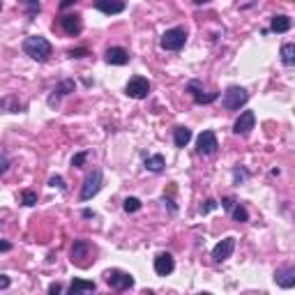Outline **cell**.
I'll list each match as a JSON object with an SVG mask.
<instances>
[{
    "label": "cell",
    "instance_id": "1",
    "mask_svg": "<svg viewBox=\"0 0 295 295\" xmlns=\"http://www.w3.org/2000/svg\"><path fill=\"white\" fill-rule=\"evenodd\" d=\"M51 51H53V46H51V41L46 39V37L32 35V37L23 39V53L30 55L37 62H46V60L51 58Z\"/></svg>",
    "mask_w": 295,
    "mask_h": 295
},
{
    "label": "cell",
    "instance_id": "2",
    "mask_svg": "<svg viewBox=\"0 0 295 295\" xmlns=\"http://www.w3.org/2000/svg\"><path fill=\"white\" fill-rule=\"evenodd\" d=\"M249 99V92L244 90V88L240 86H230L226 88L224 97H221V106H224L226 111H240V106H244Z\"/></svg>",
    "mask_w": 295,
    "mask_h": 295
},
{
    "label": "cell",
    "instance_id": "3",
    "mask_svg": "<svg viewBox=\"0 0 295 295\" xmlns=\"http://www.w3.org/2000/svg\"><path fill=\"white\" fill-rule=\"evenodd\" d=\"M184 41H187V30L184 28H171V30H166L161 35L159 46L164 51H180L184 46Z\"/></svg>",
    "mask_w": 295,
    "mask_h": 295
},
{
    "label": "cell",
    "instance_id": "4",
    "mask_svg": "<svg viewBox=\"0 0 295 295\" xmlns=\"http://www.w3.org/2000/svg\"><path fill=\"white\" fill-rule=\"evenodd\" d=\"M101 184H104V175H101L99 168H95L92 173L86 175V180H83V187H81V201H90L92 196H97L101 189Z\"/></svg>",
    "mask_w": 295,
    "mask_h": 295
},
{
    "label": "cell",
    "instance_id": "5",
    "mask_svg": "<svg viewBox=\"0 0 295 295\" xmlns=\"http://www.w3.org/2000/svg\"><path fill=\"white\" fill-rule=\"evenodd\" d=\"M104 281L111 286L113 290H127L134 286V277L129 272L122 270H106L104 272Z\"/></svg>",
    "mask_w": 295,
    "mask_h": 295
},
{
    "label": "cell",
    "instance_id": "6",
    "mask_svg": "<svg viewBox=\"0 0 295 295\" xmlns=\"http://www.w3.org/2000/svg\"><path fill=\"white\" fill-rule=\"evenodd\" d=\"M124 92H127V97H132V99H145L148 92H150V81H148L145 76H132L129 83L124 86Z\"/></svg>",
    "mask_w": 295,
    "mask_h": 295
},
{
    "label": "cell",
    "instance_id": "7",
    "mask_svg": "<svg viewBox=\"0 0 295 295\" xmlns=\"http://www.w3.org/2000/svg\"><path fill=\"white\" fill-rule=\"evenodd\" d=\"M187 92L192 95V99L196 101V104H212L215 99H219L217 92H205V90H203V86L198 81H189L187 83Z\"/></svg>",
    "mask_w": 295,
    "mask_h": 295
},
{
    "label": "cell",
    "instance_id": "8",
    "mask_svg": "<svg viewBox=\"0 0 295 295\" xmlns=\"http://www.w3.org/2000/svg\"><path fill=\"white\" fill-rule=\"evenodd\" d=\"M217 148H219V143H217V134L212 132V129H207V132H203L201 136H198V141H196L198 155H215Z\"/></svg>",
    "mask_w": 295,
    "mask_h": 295
},
{
    "label": "cell",
    "instance_id": "9",
    "mask_svg": "<svg viewBox=\"0 0 295 295\" xmlns=\"http://www.w3.org/2000/svg\"><path fill=\"white\" fill-rule=\"evenodd\" d=\"M254 124H256V113H254V111H242L240 118L235 120V124H233V132L238 134V136H247L254 129Z\"/></svg>",
    "mask_w": 295,
    "mask_h": 295
},
{
    "label": "cell",
    "instance_id": "10",
    "mask_svg": "<svg viewBox=\"0 0 295 295\" xmlns=\"http://www.w3.org/2000/svg\"><path fill=\"white\" fill-rule=\"evenodd\" d=\"M233 251H235V238H224L221 242L215 244V249H212V258H215V263H224L226 258H230Z\"/></svg>",
    "mask_w": 295,
    "mask_h": 295
},
{
    "label": "cell",
    "instance_id": "11",
    "mask_svg": "<svg viewBox=\"0 0 295 295\" xmlns=\"http://www.w3.org/2000/svg\"><path fill=\"white\" fill-rule=\"evenodd\" d=\"M60 26H62V30L67 32L69 37L81 35V30H83V23H81L78 14H65V16L60 18Z\"/></svg>",
    "mask_w": 295,
    "mask_h": 295
},
{
    "label": "cell",
    "instance_id": "12",
    "mask_svg": "<svg viewBox=\"0 0 295 295\" xmlns=\"http://www.w3.org/2000/svg\"><path fill=\"white\" fill-rule=\"evenodd\" d=\"M173 270H175L173 256H171V254H166V251L157 254V258H155V272H157V275H159V277H168Z\"/></svg>",
    "mask_w": 295,
    "mask_h": 295
},
{
    "label": "cell",
    "instance_id": "13",
    "mask_svg": "<svg viewBox=\"0 0 295 295\" xmlns=\"http://www.w3.org/2000/svg\"><path fill=\"white\" fill-rule=\"evenodd\" d=\"M275 281L281 286V288H293L295 286V267L293 265L279 267V270L275 272Z\"/></svg>",
    "mask_w": 295,
    "mask_h": 295
},
{
    "label": "cell",
    "instance_id": "14",
    "mask_svg": "<svg viewBox=\"0 0 295 295\" xmlns=\"http://www.w3.org/2000/svg\"><path fill=\"white\" fill-rule=\"evenodd\" d=\"M106 62L122 67V65L129 62V51H124L122 46H111V49L106 51Z\"/></svg>",
    "mask_w": 295,
    "mask_h": 295
},
{
    "label": "cell",
    "instance_id": "15",
    "mask_svg": "<svg viewBox=\"0 0 295 295\" xmlns=\"http://www.w3.org/2000/svg\"><path fill=\"white\" fill-rule=\"evenodd\" d=\"M95 9L101 14H120L124 12V0H95Z\"/></svg>",
    "mask_w": 295,
    "mask_h": 295
},
{
    "label": "cell",
    "instance_id": "16",
    "mask_svg": "<svg viewBox=\"0 0 295 295\" xmlns=\"http://www.w3.org/2000/svg\"><path fill=\"white\" fill-rule=\"evenodd\" d=\"M0 111H3V113H21L23 104L18 101V97H14V95L0 97Z\"/></svg>",
    "mask_w": 295,
    "mask_h": 295
},
{
    "label": "cell",
    "instance_id": "17",
    "mask_svg": "<svg viewBox=\"0 0 295 295\" xmlns=\"http://www.w3.org/2000/svg\"><path fill=\"white\" fill-rule=\"evenodd\" d=\"M69 92H74V81H69V78H65V81H60V86L53 90V95L49 97V106H58V99L62 95H69Z\"/></svg>",
    "mask_w": 295,
    "mask_h": 295
},
{
    "label": "cell",
    "instance_id": "18",
    "mask_svg": "<svg viewBox=\"0 0 295 295\" xmlns=\"http://www.w3.org/2000/svg\"><path fill=\"white\" fill-rule=\"evenodd\" d=\"M97 288L95 281H88V279H74L72 286H69V293L72 295H81V293H92Z\"/></svg>",
    "mask_w": 295,
    "mask_h": 295
},
{
    "label": "cell",
    "instance_id": "19",
    "mask_svg": "<svg viewBox=\"0 0 295 295\" xmlns=\"http://www.w3.org/2000/svg\"><path fill=\"white\" fill-rule=\"evenodd\" d=\"M290 26H293V21H290L286 14H277L270 21V30H275V32H288Z\"/></svg>",
    "mask_w": 295,
    "mask_h": 295
},
{
    "label": "cell",
    "instance_id": "20",
    "mask_svg": "<svg viewBox=\"0 0 295 295\" xmlns=\"http://www.w3.org/2000/svg\"><path fill=\"white\" fill-rule=\"evenodd\" d=\"M88 254H90V244H88L86 240H76L72 247V261H76L83 265V258H86Z\"/></svg>",
    "mask_w": 295,
    "mask_h": 295
},
{
    "label": "cell",
    "instance_id": "21",
    "mask_svg": "<svg viewBox=\"0 0 295 295\" xmlns=\"http://www.w3.org/2000/svg\"><path fill=\"white\" fill-rule=\"evenodd\" d=\"M189 141H192V129L178 127V129L173 132V143H175V148H184Z\"/></svg>",
    "mask_w": 295,
    "mask_h": 295
},
{
    "label": "cell",
    "instance_id": "22",
    "mask_svg": "<svg viewBox=\"0 0 295 295\" xmlns=\"http://www.w3.org/2000/svg\"><path fill=\"white\" fill-rule=\"evenodd\" d=\"M164 166H166V161L161 155H150L145 159V168L150 171V173H159V171H164Z\"/></svg>",
    "mask_w": 295,
    "mask_h": 295
},
{
    "label": "cell",
    "instance_id": "23",
    "mask_svg": "<svg viewBox=\"0 0 295 295\" xmlns=\"http://www.w3.org/2000/svg\"><path fill=\"white\" fill-rule=\"evenodd\" d=\"M281 60H284L286 67H290V65L295 62V44H284L281 46Z\"/></svg>",
    "mask_w": 295,
    "mask_h": 295
},
{
    "label": "cell",
    "instance_id": "24",
    "mask_svg": "<svg viewBox=\"0 0 295 295\" xmlns=\"http://www.w3.org/2000/svg\"><path fill=\"white\" fill-rule=\"evenodd\" d=\"M230 215H233V219H235V221H240V224L249 219V212H247V207H244V205H240V203H238V205H233V207H230Z\"/></svg>",
    "mask_w": 295,
    "mask_h": 295
},
{
    "label": "cell",
    "instance_id": "25",
    "mask_svg": "<svg viewBox=\"0 0 295 295\" xmlns=\"http://www.w3.org/2000/svg\"><path fill=\"white\" fill-rule=\"evenodd\" d=\"M21 203H23V205H28V207L37 205V194L32 192V189H23V192H21Z\"/></svg>",
    "mask_w": 295,
    "mask_h": 295
},
{
    "label": "cell",
    "instance_id": "26",
    "mask_svg": "<svg viewBox=\"0 0 295 295\" xmlns=\"http://www.w3.org/2000/svg\"><path fill=\"white\" fill-rule=\"evenodd\" d=\"M122 207H124V212H138L141 210V201H138L136 196H127L122 203Z\"/></svg>",
    "mask_w": 295,
    "mask_h": 295
},
{
    "label": "cell",
    "instance_id": "27",
    "mask_svg": "<svg viewBox=\"0 0 295 295\" xmlns=\"http://www.w3.org/2000/svg\"><path fill=\"white\" fill-rule=\"evenodd\" d=\"M247 178H249V171H244L242 166H235L233 168V182L242 184V182H247Z\"/></svg>",
    "mask_w": 295,
    "mask_h": 295
},
{
    "label": "cell",
    "instance_id": "28",
    "mask_svg": "<svg viewBox=\"0 0 295 295\" xmlns=\"http://www.w3.org/2000/svg\"><path fill=\"white\" fill-rule=\"evenodd\" d=\"M21 5H26V7H28V14H30V16L39 12V0H21Z\"/></svg>",
    "mask_w": 295,
    "mask_h": 295
},
{
    "label": "cell",
    "instance_id": "29",
    "mask_svg": "<svg viewBox=\"0 0 295 295\" xmlns=\"http://www.w3.org/2000/svg\"><path fill=\"white\" fill-rule=\"evenodd\" d=\"M86 159H88V152H78V155L72 157V166L74 168H81V166L86 164Z\"/></svg>",
    "mask_w": 295,
    "mask_h": 295
},
{
    "label": "cell",
    "instance_id": "30",
    "mask_svg": "<svg viewBox=\"0 0 295 295\" xmlns=\"http://www.w3.org/2000/svg\"><path fill=\"white\" fill-rule=\"evenodd\" d=\"M49 184H51V187H55V189H60V192H65V189H67V184H65V180L60 178V175H53V178L49 180Z\"/></svg>",
    "mask_w": 295,
    "mask_h": 295
},
{
    "label": "cell",
    "instance_id": "31",
    "mask_svg": "<svg viewBox=\"0 0 295 295\" xmlns=\"http://www.w3.org/2000/svg\"><path fill=\"white\" fill-rule=\"evenodd\" d=\"M217 207V201H212V198H207L205 203L201 205V215H207V212H212Z\"/></svg>",
    "mask_w": 295,
    "mask_h": 295
},
{
    "label": "cell",
    "instance_id": "32",
    "mask_svg": "<svg viewBox=\"0 0 295 295\" xmlns=\"http://www.w3.org/2000/svg\"><path fill=\"white\" fill-rule=\"evenodd\" d=\"M86 55H90L88 49H72L69 51V58H86Z\"/></svg>",
    "mask_w": 295,
    "mask_h": 295
},
{
    "label": "cell",
    "instance_id": "33",
    "mask_svg": "<svg viewBox=\"0 0 295 295\" xmlns=\"http://www.w3.org/2000/svg\"><path fill=\"white\" fill-rule=\"evenodd\" d=\"M235 205V201L230 196H226V198H221V207H224V210H230V207Z\"/></svg>",
    "mask_w": 295,
    "mask_h": 295
},
{
    "label": "cell",
    "instance_id": "34",
    "mask_svg": "<svg viewBox=\"0 0 295 295\" xmlns=\"http://www.w3.org/2000/svg\"><path fill=\"white\" fill-rule=\"evenodd\" d=\"M9 284H12V281H9V277L7 275H0V290L9 288Z\"/></svg>",
    "mask_w": 295,
    "mask_h": 295
},
{
    "label": "cell",
    "instance_id": "35",
    "mask_svg": "<svg viewBox=\"0 0 295 295\" xmlns=\"http://www.w3.org/2000/svg\"><path fill=\"white\" fill-rule=\"evenodd\" d=\"M7 168H9V159L7 157H0V173H5Z\"/></svg>",
    "mask_w": 295,
    "mask_h": 295
},
{
    "label": "cell",
    "instance_id": "36",
    "mask_svg": "<svg viewBox=\"0 0 295 295\" xmlns=\"http://www.w3.org/2000/svg\"><path fill=\"white\" fill-rule=\"evenodd\" d=\"M60 290H62V286H60V284H51V286H49V293H51V295L60 293Z\"/></svg>",
    "mask_w": 295,
    "mask_h": 295
},
{
    "label": "cell",
    "instance_id": "37",
    "mask_svg": "<svg viewBox=\"0 0 295 295\" xmlns=\"http://www.w3.org/2000/svg\"><path fill=\"white\" fill-rule=\"evenodd\" d=\"M12 249V242H7V240H0V251H9Z\"/></svg>",
    "mask_w": 295,
    "mask_h": 295
},
{
    "label": "cell",
    "instance_id": "38",
    "mask_svg": "<svg viewBox=\"0 0 295 295\" xmlns=\"http://www.w3.org/2000/svg\"><path fill=\"white\" fill-rule=\"evenodd\" d=\"M74 3H78V0H60V9H67V7H72Z\"/></svg>",
    "mask_w": 295,
    "mask_h": 295
},
{
    "label": "cell",
    "instance_id": "39",
    "mask_svg": "<svg viewBox=\"0 0 295 295\" xmlns=\"http://www.w3.org/2000/svg\"><path fill=\"white\" fill-rule=\"evenodd\" d=\"M83 217H86V219H95V212H92V210H83Z\"/></svg>",
    "mask_w": 295,
    "mask_h": 295
},
{
    "label": "cell",
    "instance_id": "40",
    "mask_svg": "<svg viewBox=\"0 0 295 295\" xmlns=\"http://www.w3.org/2000/svg\"><path fill=\"white\" fill-rule=\"evenodd\" d=\"M205 3H210V0H194V5H205Z\"/></svg>",
    "mask_w": 295,
    "mask_h": 295
},
{
    "label": "cell",
    "instance_id": "41",
    "mask_svg": "<svg viewBox=\"0 0 295 295\" xmlns=\"http://www.w3.org/2000/svg\"><path fill=\"white\" fill-rule=\"evenodd\" d=\"M0 228H3V219H0Z\"/></svg>",
    "mask_w": 295,
    "mask_h": 295
},
{
    "label": "cell",
    "instance_id": "42",
    "mask_svg": "<svg viewBox=\"0 0 295 295\" xmlns=\"http://www.w3.org/2000/svg\"><path fill=\"white\" fill-rule=\"evenodd\" d=\"M0 9H3V3H0Z\"/></svg>",
    "mask_w": 295,
    "mask_h": 295
}]
</instances>
